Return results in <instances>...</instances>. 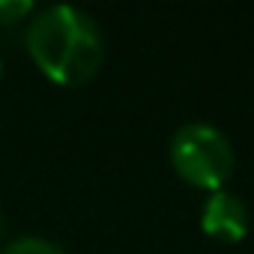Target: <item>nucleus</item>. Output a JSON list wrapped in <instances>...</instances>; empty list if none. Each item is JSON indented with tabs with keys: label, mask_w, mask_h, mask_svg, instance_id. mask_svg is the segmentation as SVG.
Here are the masks:
<instances>
[{
	"label": "nucleus",
	"mask_w": 254,
	"mask_h": 254,
	"mask_svg": "<svg viewBox=\"0 0 254 254\" xmlns=\"http://www.w3.org/2000/svg\"><path fill=\"white\" fill-rule=\"evenodd\" d=\"M0 254H66V251L42 236H18L0 248Z\"/></svg>",
	"instance_id": "20e7f679"
},
{
	"label": "nucleus",
	"mask_w": 254,
	"mask_h": 254,
	"mask_svg": "<svg viewBox=\"0 0 254 254\" xmlns=\"http://www.w3.org/2000/svg\"><path fill=\"white\" fill-rule=\"evenodd\" d=\"M24 45L39 72L63 87L87 84L105 60V36L93 15L66 3L36 12L27 24Z\"/></svg>",
	"instance_id": "f257e3e1"
},
{
	"label": "nucleus",
	"mask_w": 254,
	"mask_h": 254,
	"mask_svg": "<svg viewBox=\"0 0 254 254\" xmlns=\"http://www.w3.org/2000/svg\"><path fill=\"white\" fill-rule=\"evenodd\" d=\"M0 66H3V63H0Z\"/></svg>",
	"instance_id": "0eeeda50"
},
{
	"label": "nucleus",
	"mask_w": 254,
	"mask_h": 254,
	"mask_svg": "<svg viewBox=\"0 0 254 254\" xmlns=\"http://www.w3.org/2000/svg\"><path fill=\"white\" fill-rule=\"evenodd\" d=\"M200 227L203 233L224 239V242H239L248 233V209L242 203V197L218 189L209 191L203 209H200Z\"/></svg>",
	"instance_id": "7ed1b4c3"
},
{
	"label": "nucleus",
	"mask_w": 254,
	"mask_h": 254,
	"mask_svg": "<svg viewBox=\"0 0 254 254\" xmlns=\"http://www.w3.org/2000/svg\"><path fill=\"white\" fill-rule=\"evenodd\" d=\"M30 0H0V24H18L24 15H30Z\"/></svg>",
	"instance_id": "39448f33"
},
{
	"label": "nucleus",
	"mask_w": 254,
	"mask_h": 254,
	"mask_svg": "<svg viewBox=\"0 0 254 254\" xmlns=\"http://www.w3.org/2000/svg\"><path fill=\"white\" fill-rule=\"evenodd\" d=\"M171 165L180 180L194 189L218 191L233 174L236 153L224 132H218L209 123H186L174 132L168 144Z\"/></svg>",
	"instance_id": "f03ea898"
},
{
	"label": "nucleus",
	"mask_w": 254,
	"mask_h": 254,
	"mask_svg": "<svg viewBox=\"0 0 254 254\" xmlns=\"http://www.w3.org/2000/svg\"><path fill=\"white\" fill-rule=\"evenodd\" d=\"M0 236H3V221H0Z\"/></svg>",
	"instance_id": "423d86ee"
}]
</instances>
